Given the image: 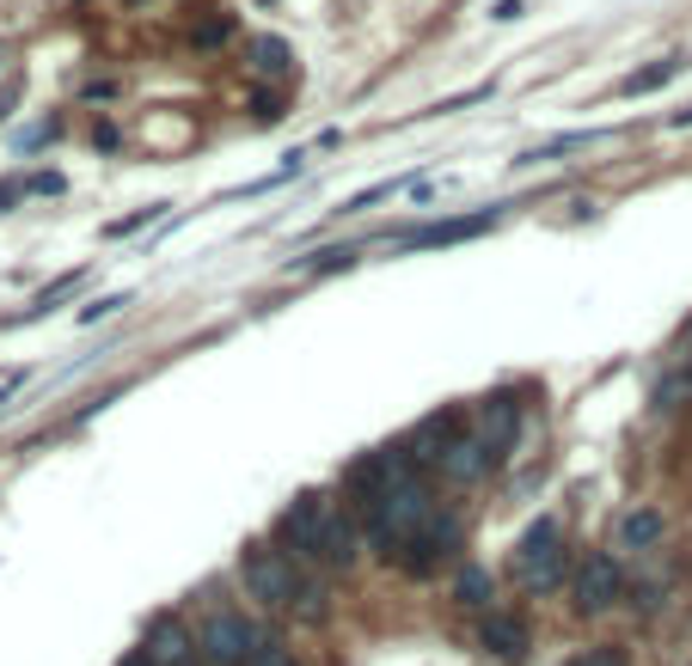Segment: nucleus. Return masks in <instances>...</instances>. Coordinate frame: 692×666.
<instances>
[{"mask_svg": "<svg viewBox=\"0 0 692 666\" xmlns=\"http://www.w3.org/2000/svg\"><path fill=\"white\" fill-rule=\"evenodd\" d=\"M233 569H240L245 593H252L258 605L301 617V600H306V588H313L306 562H294L289 550H276L270 538H258V545H245V550H240V562H233Z\"/></svg>", "mask_w": 692, "mask_h": 666, "instance_id": "nucleus-1", "label": "nucleus"}, {"mask_svg": "<svg viewBox=\"0 0 692 666\" xmlns=\"http://www.w3.org/2000/svg\"><path fill=\"white\" fill-rule=\"evenodd\" d=\"M264 648V630L245 612H209L197 630V654L202 666H252V654Z\"/></svg>", "mask_w": 692, "mask_h": 666, "instance_id": "nucleus-2", "label": "nucleus"}, {"mask_svg": "<svg viewBox=\"0 0 692 666\" xmlns=\"http://www.w3.org/2000/svg\"><path fill=\"white\" fill-rule=\"evenodd\" d=\"M515 581L521 593H552L564 581V545H558V520H533L515 545Z\"/></svg>", "mask_w": 692, "mask_h": 666, "instance_id": "nucleus-3", "label": "nucleus"}, {"mask_svg": "<svg viewBox=\"0 0 692 666\" xmlns=\"http://www.w3.org/2000/svg\"><path fill=\"white\" fill-rule=\"evenodd\" d=\"M619 600H626V569H619V557H612V550H588V557L576 562V581H570L576 617H607Z\"/></svg>", "mask_w": 692, "mask_h": 666, "instance_id": "nucleus-4", "label": "nucleus"}, {"mask_svg": "<svg viewBox=\"0 0 692 666\" xmlns=\"http://www.w3.org/2000/svg\"><path fill=\"white\" fill-rule=\"evenodd\" d=\"M460 545H466V526H460V514H429V520L417 526V538L399 550V569H405L411 581H429L441 562L460 557Z\"/></svg>", "mask_w": 692, "mask_h": 666, "instance_id": "nucleus-5", "label": "nucleus"}, {"mask_svg": "<svg viewBox=\"0 0 692 666\" xmlns=\"http://www.w3.org/2000/svg\"><path fill=\"white\" fill-rule=\"evenodd\" d=\"M361 550H368V538H361V520L349 508H332L319 526V538H313V550H306L301 562H313V569H325V575H349L361 562Z\"/></svg>", "mask_w": 692, "mask_h": 666, "instance_id": "nucleus-6", "label": "nucleus"}, {"mask_svg": "<svg viewBox=\"0 0 692 666\" xmlns=\"http://www.w3.org/2000/svg\"><path fill=\"white\" fill-rule=\"evenodd\" d=\"M325 514H332V508H325V496H319V489H301V496H294L289 508L276 514V526H270V545H276V550H289V557L301 562L306 550H313V538H319Z\"/></svg>", "mask_w": 692, "mask_h": 666, "instance_id": "nucleus-7", "label": "nucleus"}, {"mask_svg": "<svg viewBox=\"0 0 692 666\" xmlns=\"http://www.w3.org/2000/svg\"><path fill=\"white\" fill-rule=\"evenodd\" d=\"M508 202H491V209H472V214H448V221H429V226H411V233L399 239V251H429V245H466V239L491 233V226H503Z\"/></svg>", "mask_w": 692, "mask_h": 666, "instance_id": "nucleus-8", "label": "nucleus"}, {"mask_svg": "<svg viewBox=\"0 0 692 666\" xmlns=\"http://www.w3.org/2000/svg\"><path fill=\"white\" fill-rule=\"evenodd\" d=\"M668 538V514L656 501H638L612 520V557H650L656 545Z\"/></svg>", "mask_w": 692, "mask_h": 666, "instance_id": "nucleus-9", "label": "nucleus"}, {"mask_svg": "<svg viewBox=\"0 0 692 666\" xmlns=\"http://www.w3.org/2000/svg\"><path fill=\"white\" fill-rule=\"evenodd\" d=\"M453 441H460V416H453V410H436V416H423L399 446L411 453V465H417V471H423V465H436V471H441V458H448V446H453Z\"/></svg>", "mask_w": 692, "mask_h": 666, "instance_id": "nucleus-10", "label": "nucleus"}, {"mask_svg": "<svg viewBox=\"0 0 692 666\" xmlns=\"http://www.w3.org/2000/svg\"><path fill=\"white\" fill-rule=\"evenodd\" d=\"M141 648H147V660H154V666H197V636H190L172 612H160L154 624H147Z\"/></svg>", "mask_w": 692, "mask_h": 666, "instance_id": "nucleus-11", "label": "nucleus"}, {"mask_svg": "<svg viewBox=\"0 0 692 666\" xmlns=\"http://www.w3.org/2000/svg\"><path fill=\"white\" fill-rule=\"evenodd\" d=\"M496 458L503 453H496L484 434H460V441L448 446V458H441V477H448V484H479V477H491Z\"/></svg>", "mask_w": 692, "mask_h": 666, "instance_id": "nucleus-12", "label": "nucleus"}, {"mask_svg": "<svg viewBox=\"0 0 692 666\" xmlns=\"http://www.w3.org/2000/svg\"><path fill=\"white\" fill-rule=\"evenodd\" d=\"M479 642H484V654H496L503 666H521V660H527V648H533L527 624H521V617H508V612H491V617H484Z\"/></svg>", "mask_w": 692, "mask_h": 666, "instance_id": "nucleus-13", "label": "nucleus"}, {"mask_svg": "<svg viewBox=\"0 0 692 666\" xmlns=\"http://www.w3.org/2000/svg\"><path fill=\"white\" fill-rule=\"evenodd\" d=\"M479 416H484V429H479V434L496 446V453H503V446L515 441V429H521V404H515V392L484 398V410H479Z\"/></svg>", "mask_w": 692, "mask_h": 666, "instance_id": "nucleus-14", "label": "nucleus"}, {"mask_svg": "<svg viewBox=\"0 0 692 666\" xmlns=\"http://www.w3.org/2000/svg\"><path fill=\"white\" fill-rule=\"evenodd\" d=\"M496 593L491 569H479V562H460V575H453V605H466V612H484Z\"/></svg>", "mask_w": 692, "mask_h": 666, "instance_id": "nucleus-15", "label": "nucleus"}, {"mask_svg": "<svg viewBox=\"0 0 692 666\" xmlns=\"http://www.w3.org/2000/svg\"><path fill=\"white\" fill-rule=\"evenodd\" d=\"M686 67V55H662V62H650V67H638V74H626L619 80V98H643V92H662L668 80Z\"/></svg>", "mask_w": 692, "mask_h": 666, "instance_id": "nucleus-16", "label": "nucleus"}, {"mask_svg": "<svg viewBox=\"0 0 692 666\" xmlns=\"http://www.w3.org/2000/svg\"><path fill=\"white\" fill-rule=\"evenodd\" d=\"M81 288H86V269H67V275H62V282H50V288H43V294H38V300H31V306H25V313H19V318H7V325H31V318L55 313V306H62V300H67V294H81Z\"/></svg>", "mask_w": 692, "mask_h": 666, "instance_id": "nucleus-17", "label": "nucleus"}, {"mask_svg": "<svg viewBox=\"0 0 692 666\" xmlns=\"http://www.w3.org/2000/svg\"><path fill=\"white\" fill-rule=\"evenodd\" d=\"M252 74H270V80H282V74H294V50L282 38H252Z\"/></svg>", "mask_w": 692, "mask_h": 666, "instance_id": "nucleus-18", "label": "nucleus"}, {"mask_svg": "<svg viewBox=\"0 0 692 666\" xmlns=\"http://www.w3.org/2000/svg\"><path fill=\"white\" fill-rule=\"evenodd\" d=\"M576 147H588V135H583V129H576V135H552V141L527 147V154H521L515 166H546V159H558V154H576Z\"/></svg>", "mask_w": 692, "mask_h": 666, "instance_id": "nucleus-19", "label": "nucleus"}, {"mask_svg": "<svg viewBox=\"0 0 692 666\" xmlns=\"http://www.w3.org/2000/svg\"><path fill=\"white\" fill-rule=\"evenodd\" d=\"M356 257H361L356 245H325V251H313V257H301V269L306 275H332V269H349Z\"/></svg>", "mask_w": 692, "mask_h": 666, "instance_id": "nucleus-20", "label": "nucleus"}, {"mask_svg": "<svg viewBox=\"0 0 692 666\" xmlns=\"http://www.w3.org/2000/svg\"><path fill=\"white\" fill-rule=\"evenodd\" d=\"M564 666H631V654H626V642H600L588 654H570Z\"/></svg>", "mask_w": 692, "mask_h": 666, "instance_id": "nucleus-21", "label": "nucleus"}, {"mask_svg": "<svg viewBox=\"0 0 692 666\" xmlns=\"http://www.w3.org/2000/svg\"><path fill=\"white\" fill-rule=\"evenodd\" d=\"M166 209H172V202H147V209H135V214H123V221H111L105 233H111V239H123V233H141V226H147V221H160Z\"/></svg>", "mask_w": 692, "mask_h": 666, "instance_id": "nucleus-22", "label": "nucleus"}, {"mask_svg": "<svg viewBox=\"0 0 692 666\" xmlns=\"http://www.w3.org/2000/svg\"><path fill=\"white\" fill-rule=\"evenodd\" d=\"M399 183H405V178H387V183H368V190H356V197L344 202V214H361V209H374V202H380V197H392Z\"/></svg>", "mask_w": 692, "mask_h": 666, "instance_id": "nucleus-23", "label": "nucleus"}, {"mask_svg": "<svg viewBox=\"0 0 692 666\" xmlns=\"http://www.w3.org/2000/svg\"><path fill=\"white\" fill-rule=\"evenodd\" d=\"M252 666H301V660H294V648L282 636H264V648L252 654Z\"/></svg>", "mask_w": 692, "mask_h": 666, "instance_id": "nucleus-24", "label": "nucleus"}, {"mask_svg": "<svg viewBox=\"0 0 692 666\" xmlns=\"http://www.w3.org/2000/svg\"><path fill=\"white\" fill-rule=\"evenodd\" d=\"M129 306V294H105V300H93V306H81V325H98V318H111V313H123Z\"/></svg>", "mask_w": 692, "mask_h": 666, "instance_id": "nucleus-25", "label": "nucleus"}, {"mask_svg": "<svg viewBox=\"0 0 692 666\" xmlns=\"http://www.w3.org/2000/svg\"><path fill=\"white\" fill-rule=\"evenodd\" d=\"M62 171H31V197H62Z\"/></svg>", "mask_w": 692, "mask_h": 666, "instance_id": "nucleus-26", "label": "nucleus"}, {"mask_svg": "<svg viewBox=\"0 0 692 666\" xmlns=\"http://www.w3.org/2000/svg\"><path fill=\"white\" fill-rule=\"evenodd\" d=\"M252 110H258V123H276V117H282V98H276V92H258Z\"/></svg>", "mask_w": 692, "mask_h": 666, "instance_id": "nucleus-27", "label": "nucleus"}, {"mask_svg": "<svg viewBox=\"0 0 692 666\" xmlns=\"http://www.w3.org/2000/svg\"><path fill=\"white\" fill-rule=\"evenodd\" d=\"M491 19H503V25H508V19H521V0H496Z\"/></svg>", "mask_w": 692, "mask_h": 666, "instance_id": "nucleus-28", "label": "nucleus"}, {"mask_svg": "<svg viewBox=\"0 0 692 666\" xmlns=\"http://www.w3.org/2000/svg\"><path fill=\"white\" fill-rule=\"evenodd\" d=\"M221 38H227V19H221V25H202V31H197L202 50H209V43H221Z\"/></svg>", "mask_w": 692, "mask_h": 666, "instance_id": "nucleus-29", "label": "nucleus"}, {"mask_svg": "<svg viewBox=\"0 0 692 666\" xmlns=\"http://www.w3.org/2000/svg\"><path fill=\"white\" fill-rule=\"evenodd\" d=\"M668 129H692V105H686V110H674V117H668Z\"/></svg>", "mask_w": 692, "mask_h": 666, "instance_id": "nucleus-30", "label": "nucleus"}, {"mask_svg": "<svg viewBox=\"0 0 692 666\" xmlns=\"http://www.w3.org/2000/svg\"><path fill=\"white\" fill-rule=\"evenodd\" d=\"M123 666H154V660H147V648H135V654H123Z\"/></svg>", "mask_w": 692, "mask_h": 666, "instance_id": "nucleus-31", "label": "nucleus"}, {"mask_svg": "<svg viewBox=\"0 0 692 666\" xmlns=\"http://www.w3.org/2000/svg\"><path fill=\"white\" fill-rule=\"evenodd\" d=\"M13 98H19V86H7V92H0V117H7V110H13Z\"/></svg>", "mask_w": 692, "mask_h": 666, "instance_id": "nucleus-32", "label": "nucleus"}, {"mask_svg": "<svg viewBox=\"0 0 692 666\" xmlns=\"http://www.w3.org/2000/svg\"><path fill=\"white\" fill-rule=\"evenodd\" d=\"M686 349H692V330H686Z\"/></svg>", "mask_w": 692, "mask_h": 666, "instance_id": "nucleus-33", "label": "nucleus"}]
</instances>
